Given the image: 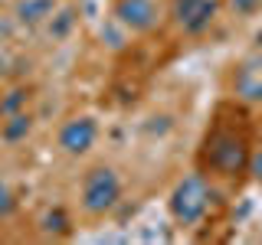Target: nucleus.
Wrapping results in <instances>:
<instances>
[{
    "mask_svg": "<svg viewBox=\"0 0 262 245\" xmlns=\"http://www.w3.org/2000/svg\"><path fill=\"white\" fill-rule=\"evenodd\" d=\"M170 216L177 226H196L210 209V183L203 174H187L184 180H177L174 193L167 200Z\"/></svg>",
    "mask_w": 262,
    "mask_h": 245,
    "instance_id": "f03ea898",
    "label": "nucleus"
},
{
    "mask_svg": "<svg viewBox=\"0 0 262 245\" xmlns=\"http://www.w3.org/2000/svg\"><path fill=\"white\" fill-rule=\"evenodd\" d=\"M4 69H7V59H4V56H0V76H4Z\"/></svg>",
    "mask_w": 262,
    "mask_h": 245,
    "instance_id": "dca6fc26",
    "label": "nucleus"
},
{
    "mask_svg": "<svg viewBox=\"0 0 262 245\" xmlns=\"http://www.w3.org/2000/svg\"><path fill=\"white\" fill-rule=\"evenodd\" d=\"M233 92L243 102H262V56H252L236 69Z\"/></svg>",
    "mask_w": 262,
    "mask_h": 245,
    "instance_id": "0eeeda50",
    "label": "nucleus"
},
{
    "mask_svg": "<svg viewBox=\"0 0 262 245\" xmlns=\"http://www.w3.org/2000/svg\"><path fill=\"white\" fill-rule=\"evenodd\" d=\"M30 128H33V118L27 111H16V114H10V118H4L0 137H4L7 144H16V141H23V137L30 134Z\"/></svg>",
    "mask_w": 262,
    "mask_h": 245,
    "instance_id": "1a4fd4ad",
    "label": "nucleus"
},
{
    "mask_svg": "<svg viewBox=\"0 0 262 245\" xmlns=\"http://www.w3.org/2000/svg\"><path fill=\"white\" fill-rule=\"evenodd\" d=\"M249 174H252V177H256L259 183H262V144H259L256 151L249 154Z\"/></svg>",
    "mask_w": 262,
    "mask_h": 245,
    "instance_id": "4468645a",
    "label": "nucleus"
},
{
    "mask_svg": "<svg viewBox=\"0 0 262 245\" xmlns=\"http://www.w3.org/2000/svg\"><path fill=\"white\" fill-rule=\"evenodd\" d=\"M72 23H76V10H72V7H66V10H59L56 16H49V36H53V39H62L66 33L72 30Z\"/></svg>",
    "mask_w": 262,
    "mask_h": 245,
    "instance_id": "9b49d317",
    "label": "nucleus"
},
{
    "mask_svg": "<svg viewBox=\"0 0 262 245\" xmlns=\"http://www.w3.org/2000/svg\"><path fill=\"white\" fill-rule=\"evenodd\" d=\"M39 226H43V232H53V235L69 232V219H66V212H62V209H49Z\"/></svg>",
    "mask_w": 262,
    "mask_h": 245,
    "instance_id": "f8f14e48",
    "label": "nucleus"
},
{
    "mask_svg": "<svg viewBox=\"0 0 262 245\" xmlns=\"http://www.w3.org/2000/svg\"><path fill=\"white\" fill-rule=\"evenodd\" d=\"M249 154L252 151L243 131L229 128L226 121H213L200 147V167L220 177H239L243 170H249Z\"/></svg>",
    "mask_w": 262,
    "mask_h": 245,
    "instance_id": "f257e3e1",
    "label": "nucleus"
},
{
    "mask_svg": "<svg viewBox=\"0 0 262 245\" xmlns=\"http://www.w3.org/2000/svg\"><path fill=\"white\" fill-rule=\"evenodd\" d=\"M98 137V125L92 118H69L66 125L59 128V147L69 157H82V154L92 151Z\"/></svg>",
    "mask_w": 262,
    "mask_h": 245,
    "instance_id": "39448f33",
    "label": "nucleus"
},
{
    "mask_svg": "<svg viewBox=\"0 0 262 245\" xmlns=\"http://www.w3.org/2000/svg\"><path fill=\"white\" fill-rule=\"evenodd\" d=\"M121 200V177L112 167H92L82 177V209L92 216H105Z\"/></svg>",
    "mask_w": 262,
    "mask_h": 245,
    "instance_id": "7ed1b4c3",
    "label": "nucleus"
},
{
    "mask_svg": "<svg viewBox=\"0 0 262 245\" xmlns=\"http://www.w3.org/2000/svg\"><path fill=\"white\" fill-rule=\"evenodd\" d=\"M259 7V0H233V10L236 13H252Z\"/></svg>",
    "mask_w": 262,
    "mask_h": 245,
    "instance_id": "2eb2a0df",
    "label": "nucleus"
},
{
    "mask_svg": "<svg viewBox=\"0 0 262 245\" xmlns=\"http://www.w3.org/2000/svg\"><path fill=\"white\" fill-rule=\"evenodd\" d=\"M170 16L184 33H203L216 16V0H170Z\"/></svg>",
    "mask_w": 262,
    "mask_h": 245,
    "instance_id": "20e7f679",
    "label": "nucleus"
},
{
    "mask_svg": "<svg viewBox=\"0 0 262 245\" xmlns=\"http://www.w3.org/2000/svg\"><path fill=\"white\" fill-rule=\"evenodd\" d=\"M13 209H16V196H13L10 186H7L4 180H0V219H7Z\"/></svg>",
    "mask_w": 262,
    "mask_h": 245,
    "instance_id": "ddd939ff",
    "label": "nucleus"
},
{
    "mask_svg": "<svg viewBox=\"0 0 262 245\" xmlns=\"http://www.w3.org/2000/svg\"><path fill=\"white\" fill-rule=\"evenodd\" d=\"M115 16L131 33H151L158 27V4L154 0H118Z\"/></svg>",
    "mask_w": 262,
    "mask_h": 245,
    "instance_id": "423d86ee",
    "label": "nucleus"
},
{
    "mask_svg": "<svg viewBox=\"0 0 262 245\" xmlns=\"http://www.w3.org/2000/svg\"><path fill=\"white\" fill-rule=\"evenodd\" d=\"M53 13H56V0H20L16 4V20L23 27H39Z\"/></svg>",
    "mask_w": 262,
    "mask_h": 245,
    "instance_id": "6e6552de",
    "label": "nucleus"
},
{
    "mask_svg": "<svg viewBox=\"0 0 262 245\" xmlns=\"http://www.w3.org/2000/svg\"><path fill=\"white\" fill-rule=\"evenodd\" d=\"M27 102H30L27 88H10V92L0 98V118H10V114L23 111V108H27Z\"/></svg>",
    "mask_w": 262,
    "mask_h": 245,
    "instance_id": "9d476101",
    "label": "nucleus"
}]
</instances>
